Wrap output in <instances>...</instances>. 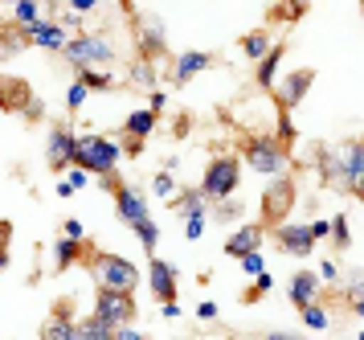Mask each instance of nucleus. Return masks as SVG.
<instances>
[{
    "mask_svg": "<svg viewBox=\"0 0 364 340\" xmlns=\"http://www.w3.org/2000/svg\"><path fill=\"white\" fill-rule=\"evenodd\" d=\"M115 210L119 217L127 222V226L139 234V242H144V250L148 254H156V242H160V230H156V222H151V213H148V201L135 193L132 185H115Z\"/></svg>",
    "mask_w": 364,
    "mask_h": 340,
    "instance_id": "nucleus-1",
    "label": "nucleus"
},
{
    "mask_svg": "<svg viewBox=\"0 0 364 340\" xmlns=\"http://www.w3.org/2000/svg\"><path fill=\"white\" fill-rule=\"evenodd\" d=\"M70 164L86 168L90 177H111L119 164V148L107 135H82V140H74V160Z\"/></svg>",
    "mask_w": 364,
    "mask_h": 340,
    "instance_id": "nucleus-2",
    "label": "nucleus"
},
{
    "mask_svg": "<svg viewBox=\"0 0 364 340\" xmlns=\"http://www.w3.org/2000/svg\"><path fill=\"white\" fill-rule=\"evenodd\" d=\"M95 279H99L102 292H132L135 295V283H139V271L135 262L119 259V254H95Z\"/></svg>",
    "mask_w": 364,
    "mask_h": 340,
    "instance_id": "nucleus-3",
    "label": "nucleus"
},
{
    "mask_svg": "<svg viewBox=\"0 0 364 340\" xmlns=\"http://www.w3.org/2000/svg\"><path fill=\"white\" fill-rule=\"evenodd\" d=\"M62 53H66L78 70H86V66H102V62H115V46H111L107 37H99V33L70 37L66 46H62Z\"/></svg>",
    "mask_w": 364,
    "mask_h": 340,
    "instance_id": "nucleus-4",
    "label": "nucleus"
},
{
    "mask_svg": "<svg viewBox=\"0 0 364 340\" xmlns=\"http://www.w3.org/2000/svg\"><path fill=\"white\" fill-rule=\"evenodd\" d=\"M246 164L254 172H262V177H279L282 168H287V152L274 135H254L246 144Z\"/></svg>",
    "mask_w": 364,
    "mask_h": 340,
    "instance_id": "nucleus-5",
    "label": "nucleus"
},
{
    "mask_svg": "<svg viewBox=\"0 0 364 340\" xmlns=\"http://www.w3.org/2000/svg\"><path fill=\"white\" fill-rule=\"evenodd\" d=\"M237 180H242V168H237V160L233 156H217L209 168H205V185H200V193L205 197H233L237 193Z\"/></svg>",
    "mask_w": 364,
    "mask_h": 340,
    "instance_id": "nucleus-6",
    "label": "nucleus"
},
{
    "mask_svg": "<svg viewBox=\"0 0 364 340\" xmlns=\"http://www.w3.org/2000/svg\"><path fill=\"white\" fill-rule=\"evenodd\" d=\"M0 111H25V115H41V103L33 98L29 82L0 74Z\"/></svg>",
    "mask_w": 364,
    "mask_h": 340,
    "instance_id": "nucleus-7",
    "label": "nucleus"
},
{
    "mask_svg": "<svg viewBox=\"0 0 364 340\" xmlns=\"http://www.w3.org/2000/svg\"><path fill=\"white\" fill-rule=\"evenodd\" d=\"M95 316H99V320H107L111 328L132 324V320H135V299H132V292H102V287H99Z\"/></svg>",
    "mask_w": 364,
    "mask_h": 340,
    "instance_id": "nucleus-8",
    "label": "nucleus"
},
{
    "mask_svg": "<svg viewBox=\"0 0 364 340\" xmlns=\"http://www.w3.org/2000/svg\"><path fill=\"white\" fill-rule=\"evenodd\" d=\"M291 205H295V185H291L287 177H279L262 197V217L270 222V226H279L282 217L291 213Z\"/></svg>",
    "mask_w": 364,
    "mask_h": 340,
    "instance_id": "nucleus-9",
    "label": "nucleus"
},
{
    "mask_svg": "<svg viewBox=\"0 0 364 340\" xmlns=\"http://www.w3.org/2000/svg\"><path fill=\"white\" fill-rule=\"evenodd\" d=\"M274 242H279L287 254L307 259V254H311V246H315V238H311V230H307V226H282V222H279V230H274Z\"/></svg>",
    "mask_w": 364,
    "mask_h": 340,
    "instance_id": "nucleus-10",
    "label": "nucleus"
},
{
    "mask_svg": "<svg viewBox=\"0 0 364 340\" xmlns=\"http://www.w3.org/2000/svg\"><path fill=\"white\" fill-rule=\"evenodd\" d=\"M311 82H315V70H295V74L279 86V111H291L295 103H303V95L311 91Z\"/></svg>",
    "mask_w": 364,
    "mask_h": 340,
    "instance_id": "nucleus-11",
    "label": "nucleus"
},
{
    "mask_svg": "<svg viewBox=\"0 0 364 340\" xmlns=\"http://www.w3.org/2000/svg\"><path fill=\"white\" fill-rule=\"evenodd\" d=\"M46 160H50V168H70V160H74V131L66 128H53L50 131V148H46Z\"/></svg>",
    "mask_w": 364,
    "mask_h": 340,
    "instance_id": "nucleus-12",
    "label": "nucleus"
},
{
    "mask_svg": "<svg viewBox=\"0 0 364 340\" xmlns=\"http://www.w3.org/2000/svg\"><path fill=\"white\" fill-rule=\"evenodd\" d=\"M148 279H151V292L156 299H176V267L164 259H151L148 262Z\"/></svg>",
    "mask_w": 364,
    "mask_h": 340,
    "instance_id": "nucleus-13",
    "label": "nucleus"
},
{
    "mask_svg": "<svg viewBox=\"0 0 364 340\" xmlns=\"http://www.w3.org/2000/svg\"><path fill=\"white\" fill-rule=\"evenodd\" d=\"M135 29H139V49L156 58V53H164L168 49V37H164V25L156 21V16H144V21H135Z\"/></svg>",
    "mask_w": 364,
    "mask_h": 340,
    "instance_id": "nucleus-14",
    "label": "nucleus"
},
{
    "mask_svg": "<svg viewBox=\"0 0 364 340\" xmlns=\"http://www.w3.org/2000/svg\"><path fill=\"white\" fill-rule=\"evenodd\" d=\"M21 33H25V37H33L41 49H62L70 41V33L62 29V25H50V21H33V25H25Z\"/></svg>",
    "mask_w": 364,
    "mask_h": 340,
    "instance_id": "nucleus-15",
    "label": "nucleus"
},
{
    "mask_svg": "<svg viewBox=\"0 0 364 340\" xmlns=\"http://www.w3.org/2000/svg\"><path fill=\"white\" fill-rule=\"evenodd\" d=\"M340 168H344V185L348 189H360V177H364V148L360 140H352V144L344 148V160H340Z\"/></svg>",
    "mask_w": 364,
    "mask_h": 340,
    "instance_id": "nucleus-16",
    "label": "nucleus"
},
{
    "mask_svg": "<svg viewBox=\"0 0 364 340\" xmlns=\"http://www.w3.org/2000/svg\"><path fill=\"white\" fill-rule=\"evenodd\" d=\"M262 234H266L262 226H242L230 242H225V254H230V259H242L250 250H258V246H262Z\"/></svg>",
    "mask_w": 364,
    "mask_h": 340,
    "instance_id": "nucleus-17",
    "label": "nucleus"
},
{
    "mask_svg": "<svg viewBox=\"0 0 364 340\" xmlns=\"http://www.w3.org/2000/svg\"><path fill=\"white\" fill-rule=\"evenodd\" d=\"M315 295H319V279H315L311 271H299V275L291 279V304L303 308V304H315Z\"/></svg>",
    "mask_w": 364,
    "mask_h": 340,
    "instance_id": "nucleus-18",
    "label": "nucleus"
},
{
    "mask_svg": "<svg viewBox=\"0 0 364 340\" xmlns=\"http://www.w3.org/2000/svg\"><path fill=\"white\" fill-rule=\"evenodd\" d=\"M41 336H46V340H74V324H70V304H62V308L53 311Z\"/></svg>",
    "mask_w": 364,
    "mask_h": 340,
    "instance_id": "nucleus-19",
    "label": "nucleus"
},
{
    "mask_svg": "<svg viewBox=\"0 0 364 340\" xmlns=\"http://www.w3.org/2000/svg\"><path fill=\"white\" fill-rule=\"evenodd\" d=\"M209 62H213L209 53H181V58H176V82H193Z\"/></svg>",
    "mask_w": 364,
    "mask_h": 340,
    "instance_id": "nucleus-20",
    "label": "nucleus"
},
{
    "mask_svg": "<svg viewBox=\"0 0 364 340\" xmlns=\"http://www.w3.org/2000/svg\"><path fill=\"white\" fill-rule=\"evenodd\" d=\"M78 254H82V242L62 234V242H58V250H53V271H66V267H74V262H78Z\"/></svg>",
    "mask_w": 364,
    "mask_h": 340,
    "instance_id": "nucleus-21",
    "label": "nucleus"
},
{
    "mask_svg": "<svg viewBox=\"0 0 364 340\" xmlns=\"http://www.w3.org/2000/svg\"><path fill=\"white\" fill-rule=\"evenodd\" d=\"M279 62H282V46H270L266 49V58H258V82H262V86H274V78H279Z\"/></svg>",
    "mask_w": 364,
    "mask_h": 340,
    "instance_id": "nucleus-22",
    "label": "nucleus"
},
{
    "mask_svg": "<svg viewBox=\"0 0 364 340\" xmlns=\"http://www.w3.org/2000/svg\"><path fill=\"white\" fill-rule=\"evenodd\" d=\"M107 336H115V328L99 316H90L86 324H74V340H107Z\"/></svg>",
    "mask_w": 364,
    "mask_h": 340,
    "instance_id": "nucleus-23",
    "label": "nucleus"
},
{
    "mask_svg": "<svg viewBox=\"0 0 364 340\" xmlns=\"http://www.w3.org/2000/svg\"><path fill=\"white\" fill-rule=\"evenodd\" d=\"M151 128H156V115L151 111H132L127 115V135H135V140L151 135Z\"/></svg>",
    "mask_w": 364,
    "mask_h": 340,
    "instance_id": "nucleus-24",
    "label": "nucleus"
},
{
    "mask_svg": "<svg viewBox=\"0 0 364 340\" xmlns=\"http://www.w3.org/2000/svg\"><path fill=\"white\" fill-rule=\"evenodd\" d=\"M242 49H246V58H266V49H270V37H266V29L246 33V37H242Z\"/></svg>",
    "mask_w": 364,
    "mask_h": 340,
    "instance_id": "nucleus-25",
    "label": "nucleus"
},
{
    "mask_svg": "<svg viewBox=\"0 0 364 340\" xmlns=\"http://www.w3.org/2000/svg\"><path fill=\"white\" fill-rule=\"evenodd\" d=\"M78 82H86V91H111V86H115L111 74H99V70H90V66L78 70Z\"/></svg>",
    "mask_w": 364,
    "mask_h": 340,
    "instance_id": "nucleus-26",
    "label": "nucleus"
},
{
    "mask_svg": "<svg viewBox=\"0 0 364 340\" xmlns=\"http://www.w3.org/2000/svg\"><path fill=\"white\" fill-rule=\"evenodd\" d=\"M13 16H17L21 29L33 25V21H41V16H37V0H17V4H13Z\"/></svg>",
    "mask_w": 364,
    "mask_h": 340,
    "instance_id": "nucleus-27",
    "label": "nucleus"
},
{
    "mask_svg": "<svg viewBox=\"0 0 364 340\" xmlns=\"http://www.w3.org/2000/svg\"><path fill=\"white\" fill-rule=\"evenodd\" d=\"M172 210L181 213V217H193V213H205V201H200V193H188V197H181Z\"/></svg>",
    "mask_w": 364,
    "mask_h": 340,
    "instance_id": "nucleus-28",
    "label": "nucleus"
},
{
    "mask_svg": "<svg viewBox=\"0 0 364 340\" xmlns=\"http://www.w3.org/2000/svg\"><path fill=\"white\" fill-rule=\"evenodd\" d=\"M274 140H279L282 148L299 140V131H295V123H291V115H287V111H279V135H274Z\"/></svg>",
    "mask_w": 364,
    "mask_h": 340,
    "instance_id": "nucleus-29",
    "label": "nucleus"
},
{
    "mask_svg": "<svg viewBox=\"0 0 364 340\" xmlns=\"http://www.w3.org/2000/svg\"><path fill=\"white\" fill-rule=\"evenodd\" d=\"M299 311H303V324H307V328H328V311H323V308H315V304H303Z\"/></svg>",
    "mask_w": 364,
    "mask_h": 340,
    "instance_id": "nucleus-30",
    "label": "nucleus"
},
{
    "mask_svg": "<svg viewBox=\"0 0 364 340\" xmlns=\"http://www.w3.org/2000/svg\"><path fill=\"white\" fill-rule=\"evenodd\" d=\"M132 82H135V86H156V70H151L148 62H139L132 70Z\"/></svg>",
    "mask_w": 364,
    "mask_h": 340,
    "instance_id": "nucleus-31",
    "label": "nucleus"
},
{
    "mask_svg": "<svg viewBox=\"0 0 364 340\" xmlns=\"http://www.w3.org/2000/svg\"><path fill=\"white\" fill-rule=\"evenodd\" d=\"M242 271H246L250 279H254V275H262V271H266V267H262V254H258V250L242 254Z\"/></svg>",
    "mask_w": 364,
    "mask_h": 340,
    "instance_id": "nucleus-32",
    "label": "nucleus"
},
{
    "mask_svg": "<svg viewBox=\"0 0 364 340\" xmlns=\"http://www.w3.org/2000/svg\"><path fill=\"white\" fill-rule=\"evenodd\" d=\"M151 189H156V197H172V193H176V180L168 177V172H156Z\"/></svg>",
    "mask_w": 364,
    "mask_h": 340,
    "instance_id": "nucleus-33",
    "label": "nucleus"
},
{
    "mask_svg": "<svg viewBox=\"0 0 364 340\" xmlns=\"http://www.w3.org/2000/svg\"><path fill=\"white\" fill-rule=\"evenodd\" d=\"M266 292H270V275L262 271V275H254V287L246 292V304H254V299H258V295H266Z\"/></svg>",
    "mask_w": 364,
    "mask_h": 340,
    "instance_id": "nucleus-34",
    "label": "nucleus"
},
{
    "mask_svg": "<svg viewBox=\"0 0 364 340\" xmlns=\"http://www.w3.org/2000/svg\"><path fill=\"white\" fill-rule=\"evenodd\" d=\"M82 98H86V82H74V86L66 91V107H70V111H78V107H82Z\"/></svg>",
    "mask_w": 364,
    "mask_h": 340,
    "instance_id": "nucleus-35",
    "label": "nucleus"
},
{
    "mask_svg": "<svg viewBox=\"0 0 364 340\" xmlns=\"http://www.w3.org/2000/svg\"><path fill=\"white\" fill-rule=\"evenodd\" d=\"M331 230H336V246H348V242H352V234H348V217H344V213H340V217L331 222Z\"/></svg>",
    "mask_w": 364,
    "mask_h": 340,
    "instance_id": "nucleus-36",
    "label": "nucleus"
},
{
    "mask_svg": "<svg viewBox=\"0 0 364 340\" xmlns=\"http://www.w3.org/2000/svg\"><path fill=\"white\" fill-rule=\"evenodd\" d=\"M200 234H205V213H193V217H188V234H184V238H193V242H197Z\"/></svg>",
    "mask_w": 364,
    "mask_h": 340,
    "instance_id": "nucleus-37",
    "label": "nucleus"
},
{
    "mask_svg": "<svg viewBox=\"0 0 364 340\" xmlns=\"http://www.w3.org/2000/svg\"><path fill=\"white\" fill-rule=\"evenodd\" d=\"M319 279H323V283H336V279H340V262L328 259L323 262V271H319Z\"/></svg>",
    "mask_w": 364,
    "mask_h": 340,
    "instance_id": "nucleus-38",
    "label": "nucleus"
},
{
    "mask_svg": "<svg viewBox=\"0 0 364 340\" xmlns=\"http://www.w3.org/2000/svg\"><path fill=\"white\" fill-rule=\"evenodd\" d=\"M242 213V201H230V197H221V217L230 222V217H237Z\"/></svg>",
    "mask_w": 364,
    "mask_h": 340,
    "instance_id": "nucleus-39",
    "label": "nucleus"
},
{
    "mask_svg": "<svg viewBox=\"0 0 364 340\" xmlns=\"http://www.w3.org/2000/svg\"><path fill=\"white\" fill-rule=\"evenodd\" d=\"M307 230H311V238H315V242H319V238H328V234H331V226H328V222H311Z\"/></svg>",
    "mask_w": 364,
    "mask_h": 340,
    "instance_id": "nucleus-40",
    "label": "nucleus"
},
{
    "mask_svg": "<svg viewBox=\"0 0 364 340\" xmlns=\"http://www.w3.org/2000/svg\"><path fill=\"white\" fill-rule=\"evenodd\" d=\"M86 177H90V172H86V168H78V164H74V172H70V185H74V189H82V185H86Z\"/></svg>",
    "mask_w": 364,
    "mask_h": 340,
    "instance_id": "nucleus-41",
    "label": "nucleus"
},
{
    "mask_svg": "<svg viewBox=\"0 0 364 340\" xmlns=\"http://www.w3.org/2000/svg\"><path fill=\"white\" fill-rule=\"evenodd\" d=\"M62 234H66V238H78V242H82V222H66V226H62Z\"/></svg>",
    "mask_w": 364,
    "mask_h": 340,
    "instance_id": "nucleus-42",
    "label": "nucleus"
},
{
    "mask_svg": "<svg viewBox=\"0 0 364 340\" xmlns=\"http://www.w3.org/2000/svg\"><path fill=\"white\" fill-rule=\"evenodd\" d=\"M164 107H168V95H160V91H156V95H151V107H148V111H151V115H160Z\"/></svg>",
    "mask_w": 364,
    "mask_h": 340,
    "instance_id": "nucleus-43",
    "label": "nucleus"
},
{
    "mask_svg": "<svg viewBox=\"0 0 364 340\" xmlns=\"http://www.w3.org/2000/svg\"><path fill=\"white\" fill-rule=\"evenodd\" d=\"M70 9H74V13H90V9H95V0H70Z\"/></svg>",
    "mask_w": 364,
    "mask_h": 340,
    "instance_id": "nucleus-44",
    "label": "nucleus"
},
{
    "mask_svg": "<svg viewBox=\"0 0 364 340\" xmlns=\"http://www.w3.org/2000/svg\"><path fill=\"white\" fill-rule=\"evenodd\" d=\"M197 316H200V320H213V316H217V304H200Z\"/></svg>",
    "mask_w": 364,
    "mask_h": 340,
    "instance_id": "nucleus-45",
    "label": "nucleus"
},
{
    "mask_svg": "<svg viewBox=\"0 0 364 340\" xmlns=\"http://www.w3.org/2000/svg\"><path fill=\"white\" fill-rule=\"evenodd\" d=\"M9 238H13V226H9V222H0V246H9Z\"/></svg>",
    "mask_w": 364,
    "mask_h": 340,
    "instance_id": "nucleus-46",
    "label": "nucleus"
},
{
    "mask_svg": "<svg viewBox=\"0 0 364 340\" xmlns=\"http://www.w3.org/2000/svg\"><path fill=\"white\" fill-rule=\"evenodd\" d=\"M9 267V246H0V271Z\"/></svg>",
    "mask_w": 364,
    "mask_h": 340,
    "instance_id": "nucleus-47",
    "label": "nucleus"
},
{
    "mask_svg": "<svg viewBox=\"0 0 364 340\" xmlns=\"http://www.w3.org/2000/svg\"><path fill=\"white\" fill-rule=\"evenodd\" d=\"M4 4H17V0H4Z\"/></svg>",
    "mask_w": 364,
    "mask_h": 340,
    "instance_id": "nucleus-48",
    "label": "nucleus"
}]
</instances>
